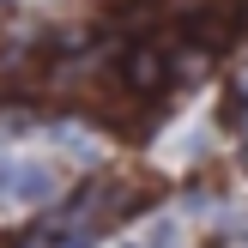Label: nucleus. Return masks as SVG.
<instances>
[{
  "label": "nucleus",
  "mask_w": 248,
  "mask_h": 248,
  "mask_svg": "<svg viewBox=\"0 0 248 248\" xmlns=\"http://www.w3.org/2000/svg\"><path fill=\"white\" fill-rule=\"evenodd\" d=\"M115 206H127V188H115V182H91V188H79L61 212H48L18 248H91L97 236H103L109 218H121Z\"/></svg>",
  "instance_id": "obj_1"
},
{
  "label": "nucleus",
  "mask_w": 248,
  "mask_h": 248,
  "mask_svg": "<svg viewBox=\"0 0 248 248\" xmlns=\"http://www.w3.org/2000/svg\"><path fill=\"white\" fill-rule=\"evenodd\" d=\"M170 73H176V67H170L157 48H127V61H121V85H127L133 97H157Z\"/></svg>",
  "instance_id": "obj_2"
},
{
  "label": "nucleus",
  "mask_w": 248,
  "mask_h": 248,
  "mask_svg": "<svg viewBox=\"0 0 248 248\" xmlns=\"http://www.w3.org/2000/svg\"><path fill=\"white\" fill-rule=\"evenodd\" d=\"M121 31H152V24H164V0H133V6L115 12Z\"/></svg>",
  "instance_id": "obj_3"
}]
</instances>
